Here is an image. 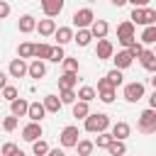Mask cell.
Segmentation results:
<instances>
[{
	"label": "cell",
	"instance_id": "1",
	"mask_svg": "<svg viewBox=\"0 0 156 156\" xmlns=\"http://www.w3.org/2000/svg\"><path fill=\"white\" fill-rule=\"evenodd\" d=\"M107 127H110V117H107L105 112H90V115L85 117V132H93V134L98 132V134H100V132H105Z\"/></svg>",
	"mask_w": 156,
	"mask_h": 156
},
{
	"label": "cell",
	"instance_id": "2",
	"mask_svg": "<svg viewBox=\"0 0 156 156\" xmlns=\"http://www.w3.org/2000/svg\"><path fill=\"white\" fill-rule=\"evenodd\" d=\"M136 127H139L141 134H154V132H156V110H151V107L144 110V112L139 115Z\"/></svg>",
	"mask_w": 156,
	"mask_h": 156
},
{
	"label": "cell",
	"instance_id": "3",
	"mask_svg": "<svg viewBox=\"0 0 156 156\" xmlns=\"http://www.w3.org/2000/svg\"><path fill=\"white\" fill-rule=\"evenodd\" d=\"M117 41H119L122 46H129L132 41H136V39H134V22H132V20H127V22H122V24L117 27Z\"/></svg>",
	"mask_w": 156,
	"mask_h": 156
},
{
	"label": "cell",
	"instance_id": "4",
	"mask_svg": "<svg viewBox=\"0 0 156 156\" xmlns=\"http://www.w3.org/2000/svg\"><path fill=\"white\" fill-rule=\"evenodd\" d=\"M129 20H132L134 24H141V27L154 24V10H151V7H134Z\"/></svg>",
	"mask_w": 156,
	"mask_h": 156
},
{
	"label": "cell",
	"instance_id": "5",
	"mask_svg": "<svg viewBox=\"0 0 156 156\" xmlns=\"http://www.w3.org/2000/svg\"><path fill=\"white\" fill-rule=\"evenodd\" d=\"M78 127L76 124H68V127H63L61 129V134H58V141H61V146H66V149H71V146H76L78 144Z\"/></svg>",
	"mask_w": 156,
	"mask_h": 156
},
{
	"label": "cell",
	"instance_id": "6",
	"mask_svg": "<svg viewBox=\"0 0 156 156\" xmlns=\"http://www.w3.org/2000/svg\"><path fill=\"white\" fill-rule=\"evenodd\" d=\"M93 20H95V15H93L90 7H83V10H76V12H73V24H76L78 29H88V27L93 24Z\"/></svg>",
	"mask_w": 156,
	"mask_h": 156
},
{
	"label": "cell",
	"instance_id": "7",
	"mask_svg": "<svg viewBox=\"0 0 156 156\" xmlns=\"http://www.w3.org/2000/svg\"><path fill=\"white\" fill-rule=\"evenodd\" d=\"M144 98V83L134 80V83H127L124 85V100L127 102H139Z\"/></svg>",
	"mask_w": 156,
	"mask_h": 156
},
{
	"label": "cell",
	"instance_id": "8",
	"mask_svg": "<svg viewBox=\"0 0 156 156\" xmlns=\"http://www.w3.org/2000/svg\"><path fill=\"white\" fill-rule=\"evenodd\" d=\"M27 68H29V66L24 63V58H20V56H17V58H12V61H10L7 73H10L12 78H24V76H27Z\"/></svg>",
	"mask_w": 156,
	"mask_h": 156
},
{
	"label": "cell",
	"instance_id": "9",
	"mask_svg": "<svg viewBox=\"0 0 156 156\" xmlns=\"http://www.w3.org/2000/svg\"><path fill=\"white\" fill-rule=\"evenodd\" d=\"M39 136H41V122H29L22 129V139L24 141H37Z\"/></svg>",
	"mask_w": 156,
	"mask_h": 156
},
{
	"label": "cell",
	"instance_id": "10",
	"mask_svg": "<svg viewBox=\"0 0 156 156\" xmlns=\"http://www.w3.org/2000/svg\"><path fill=\"white\" fill-rule=\"evenodd\" d=\"M41 10L46 17H56L63 10V0H41Z\"/></svg>",
	"mask_w": 156,
	"mask_h": 156
},
{
	"label": "cell",
	"instance_id": "11",
	"mask_svg": "<svg viewBox=\"0 0 156 156\" xmlns=\"http://www.w3.org/2000/svg\"><path fill=\"white\" fill-rule=\"evenodd\" d=\"M95 54H98V58H112V54H115L112 41H110V39H98V49H95Z\"/></svg>",
	"mask_w": 156,
	"mask_h": 156
},
{
	"label": "cell",
	"instance_id": "12",
	"mask_svg": "<svg viewBox=\"0 0 156 156\" xmlns=\"http://www.w3.org/2000/svg\"><path fill=\"white\" fill-rule=\"evenodd\" d=\"M112 61H115V68H119V71H122V68H129L134 58H132V54L124 49V51H117V54H112Z\"/></svg>",
	"mask_w": 156,
	"mask_h": 156
},
{
	"label": "cell",
	"instance_id": "13",
	"mask_svg": "<svg viewBox=\"0 0 156 156\" xmlns=\"http://www.w3.org/2000/svg\"><path fill=\"white\" fill-rule=\"evenodd\" d=\"M107 29H110V24L105 20H93V24H90V34L95 39H105L107 37Z\"/></svg>",
	"mask_w": 156,
	"mask_h": 156
},
{
	"label": "cell",
	"instance_id": "14",
	"mask_svg": "<svg viewBox=\"0 0 156 156\" xmlns=\"http://www.w3.org/2000/svg\"><path fill=\"white\" fill-rule=\"evenodd\" d=\"M44 73H46V66H44V61H39V58H34V61L29 63V68H27V76L34 78V80L44 78Z\"/></svg>",
	"mask_w": 156,
	"mask_h": 156
},
{
	"label": "cell",
	"instance_id": "15",
	"mask_svg": "<svg viewBox=\"0 0 156 156\" xmlns=\"http://www.w3.org/2000/svg\"><path fill=\"white\" fill-rule=\"evenodd\" d=\"M54 37H56V44L66 46L68 41H73V29H71V27H56Z\"/></svg>",
	"mask_w": 156,
	"mask_h": 156
},
{
	"label": "cell",
	"instance_id": "16",
	"mask_svg": "<svg viewBox=\"0 0 156 156\" xmlns=\"http://www.w3.org/2000/svg\"><path fill=\"white\" fill-rule=\"evenodd\" d=\"M44 115H46V110H44V105H41V102H29L27 117H29L32 122H41V119H44Z\"/></svg>",
	"mask_w": 156,
	"mask_h": 156
},
{
	"label": "cell",
	"instance_id": "17",
	"mask_svg": "<svg viewBox=\"0 0 156 156\" xmlns=\"http://www.w3.org/2000/svg\"><path fill=\"white\" fill-rule=\"evenodd\" d=\"M17 27H20V32H22V34H29V32H34V29H37V20H34L32 15H22V17H20V22H17Z\"/></svg>",
	"mask_w": 156,
	"mask_h": 156
},
{
	"label": "cell",
	"instance_id": "18",
	"mask_svg": "<svg viewBox=\"0 0 156 156\" xmlns=\"http://www.w3.org/2000/svg\"><path fill=\"white\" fill-rule=\"evenodd\" d=\"M37 29H39V34H41V37H51V34L56 32V22H54L51 17L39 20V22H37Z\"/></svg>",
	"mask_w": 156,
	"mask_h": 156
},
{
	"label": "cell",
	"instance_id": "19",
	"mask_svg": "<svg viewBox=\"0 0 156 156\" xmlns=\"http://www.w3.org/2000/svg\"><path fill=\"white\" fill-rule=\"evenodd\" d=\"M10 110H12V115H15V117H24V115H27V110H29V102H27L24 98H17V100H12V102H10Z\"/></svg>",
	"mask_w": 156,
	"mask_h": 156
},
{
	"label": "cell",
	"instance_id": "20",
	"mask_svg": "<svg viewBox=\"0 0 156 156\" xmlns=\"http://www.w3.org/2000/svg\"><path fill=\"white\" fill-rule=\"evenodd\" d=\"M139 61H141V66L146 68V71H151V73H156V54L154 51H141V56H139Z\"/></svg>",
	"mask_w": 156,
	"mask_h": 156
},
{
	"label": "cell",
	"instance_id": "21",
	"mask_svg": "<svg viewBox=\"0 0 156 156\" xmlns=\"http://www.w3.org/2000/svg\"><path fill=\"white\" fill-rule=\"evenodd\" d=\"M41 105H44V110H46V112H58L63 102H61V98H58V95H46V98L41 100Z\"/></svg>",
	"mask_w": 156,
	"mask_h": 156
},
{
	"label": "cell",
	"instance_id": "22",
	"mask_svg": "<svg viewBox=\"0 0 156 156\" xmlns=\"http://www.w3.org/2000/svg\"><path fill=\"white\" fill-rule=\"evenodd\" d=\"M76 83H78V73H68V71H63V76L58 78V88H61V90H66V88H76Z\"/></svg>",
	"mask_w": 156,
	"mask_h": 156
},
{
	"label": "cell",
	"instance_id": "23",
	"mask_svg": "<svg viewBox=\"0 0 156 156\" xmlns=\"http://www.w3.org/2000/svg\"><path fill=\"white\" fill-rule=\"evenodd\" d=\"M129 132H132V129H129L127 122H117V124L112 127V136H115V139H122V141L129 136Z\"/></svg>",
	"mask_w": 156,
	"mask_h": 156
},
{
	"label": "cell",
	"instance_id": "24",
	"mask_svg": "<svg viewBox=\"0 0 156 156\" xmlns=\"http://www.w3.org/2000/svg\"><path fill=\"white\" fill-rule=\"evenodd\" d=\"M107 151H110V156H124L127 154V146H124L122 139H112L110 146H107Z\"/></svg>",
	"mask_w": 156,
	"mask_h": 156
},
{
	"label": "cell",
	"instance_id": "25",
	"mask_svg": "<svg viewBox=\"0 0 156 156\" xmlns=\"http://www.w3.org/2000/svg\"><path fill=\"white\" fill-rule=\"evenodd\" d=\"M139 41H141V44H156V24H146Z\"/></svg>",
	"mask_w": 156,
	"mask_h": 156
},
{
	"label": "cell",
	"instance_id": "26",
	"mask_svg": "<svg viewBox=\"0 0 156 156\" xmlns=\"http://www.w3.org/2000/svg\"><path fill=\"white\" fill-rule=\"evenodd\" d=\"M88 115H90V107H88V102H83V100L73 102V117H78V119H85Z\"/></svg>",
	"mask_w": 156,
	"mask_h": 156
},
{
	"label": "cell",
	"instance_id": "27",
	"mask_svg": "<svg viewBox=\"0 0 156 156\" xmlns=\"http://www.w3.org/2000/svg\"><path fill=\"white\" fill-rule=\"evenodd\" d=\"M90 39H93L90 29H78V34H73V41H76L78 46H88V44H90Z\"/></svg>",
	"mask_w": 156,
	"mask_h": 156
},
{
	"label": "cell",
	"instance_id": "28",
	"mask_svg": "<svg viewBox=\"0 0 156 156\" xmlns=\"http://www.w3.org/2000/svg\"><path fill=\"white\" fill-rule=\"evenodd\" d=\"M95 98H98V90L90 88V85H83V88L78 90V100H83V102H90V100H95Z\"/></svg>",
	"mask_w": 156,
	"mask_h": 156
},
{
	"label": "cell",
	"instance_id": "29",
	"mask_svg": "<svg viewBox=\"0 0 156 156\" xmlns=\"http://www.w3.org/2000/svg\"><path fill=\"white\" fill-rule=\"evenodd\" d=\"M76 149H78V156H90V154H93V149H95V144H93V141H88V139H78Z\"/></svg>",
	"mask_w": 156,
	"mask_h": 156
},
{
	"label": "cell",
	"instance_id": "30",
	"mask_svg": "<svg viewBox=\"0 0 156 156\" xmlns=\"http://www.w3.org/2000/svg\"><path fill=\"white\" fill-rule=\"evenodd\" d=\"M49 56H51V46H49V44H34V58L44 61V58H49Z\"/></svg>",
	"mask_w": 156,
	"mask_h": 156
},
{
	"label": "cell",
	"instance_id": "31",
	"mask_svg": "<svg viewBox=\"0 0 156 156\" xmlns=\"http://www.w3.org/2000/svg\"><path fill=\"white\" fill-rule=\"evenodd\" d=\"M17 56H20V58H32V56H34V44L22 41V44H20V49H17Z\"/></svg>",
	"mask_w": 156,
	"mask_h": 156
},
{
	"label": "cell",
	"instance_id": "32",
	"mask_svg": "<svg viewBox=\"0 0 156 156\" xmlns=\"http://www.w3.org/2000/svg\"><path fill=\"white\" fill-rule=\"evenodd\" d=\"M32 151H34V156H46L49 154V144L37 139V141H32Z\"/></svg>",
	"mask_w": 156,
	"mask_h": 156
},
{
	"label": "cell",
	"instance_id": "33",
	"mask_svg": "<svg viewBox=\"0 0 156 156\" xmlns=\"http://www.w3.org/2000/svg\"><path fill=\"white\" fill-rule=\"evenodd\" d=\"M63 58H66V54H63V46H61V44L51 46V56H49V61H54V63H61Z\"/></svg>",
	"mask_w": 156,
	"mask_h": 156
},
{
	"label": "cell",
	"instance_id": "34",
	"mask_svg": "<svg viewBox=\"0 0 156 156\" xmlns=\"http://www.w3.org/2000/svg\"><path fill=\"white\" fill-rule=\"evenodd\" d=\"M105 78H107V80H110L115 88H117V85H122V80H124V76H122V71H119V68H112V71H110Z\"/></svg>",
	"mask_w": 156,
	"mask_h": 156
},
{
	"label": "cell",
	"instance_id": "35",
	"mask_svg": "<svg viewBox=\"0 0 156 156\" xmlns=\"http://www.w3.org/2000/svg\"><path fill=\"white\" fill-rule=\"evenodd\" d=\"M58 98H61V102H63V105H73L78 95L73 93V88H66V90H61V95H58Z\"/></svg>",
	"mask_w": 156,
	"mask_h": 156
},
{
	"label": "cell",
	"instance_id": "36",
	"mask_svg": "<svg viewBox=\"0 0 156 156\" xmlns=\"http://www.w3.org/2000/svg\"><path fill=\"white\" fill-rule=\"evenodd\" d=\"M127 51L132 54V58H139V56H141V51H144V44H141V41H132V44L127 46Z\"/></svg>",
	"mask_w": 156,
	"mask_h": 156
},
{
	"label": "cell",
	"instance_id": "37",
	"mask_svg": "<svg viewBox=\"0 0 156 156\" xmlns=\"http://www.w3.org/2000/svg\"><path fill=\"white\" fill-rule=\"evenodd\" d=\"M112 139H115L112 134H107V132H100V134H98V139H95V144H98V146H102V149H107Z\"/></svg>",
	"mask_w": 156,
	"mask_h": 156
},
{
	"label": "cell",
	"instance_id": "38",
	"mask_svg": "<svg viewBox=\"0 0 156 156\" xmlns=\"http://www.w3.org/2000/svg\"><path fill=\"white\" fill-rule=\"evenodd\" d=\"M61 63H63V71H68V73H78V58H63Z\"/></svg>",
	"mask_w": 156,
	"mask_h": 156
},
{
	"label": "cell",
	"instance_id": "39",
	"mask_svg": "<svg viewBox=\"0 0 156 156\" xmlns=\"http://www.w3.org/2000/svg\"><path fill=\"white\" fill-rule=\"evenodd\" d=\"M98 98L102 102H112L115 100V88H105V90H98Z\"/></svg>",
	"mask_w": 156,
	"mask_h": 156
},
{
	"label": "cell",
	"instance_id": "40",
	"mask_svg": "<svg viewBox=\"0 0 156 156\" xmlns=\"http://www.w3.org/2000/svg\"><path fill=\"white\" fill-rule=\"evenodd\" d=\"M17 122H20V119H17L15 115L5 117V119H2V127H5V132H15V129H17Z\"/></svg>",
	"mask_w": 156,
	"mask_h": 156
},
{
	"label": "cell",
	"instance_id": "41",
	"mask_svg": "<svg viewBox=\"0 0 156 156\" xmlns=\"http://www.w3.org/2000/svg\"><path fill=\"white\" fill-rule=\"evenodd\" d=\"M2 98L10 100V102L17 100V88H15V85H5V88H2Z\"/></svg>",
	"mask_w": 156,
	"mask_h": 156
},
{
	"label": "cell",
	"instance_id": "42",
	"mask_svg": "<svg viewBox=\"0 0 156 156\" xmlns=\"http://www.w3.org/2000/svg\"><path fill=\"white\" fill-rule=\"evenodd\" d=\"M15 151H17V146H15V144H12V141H7V144H5V146H2V149H0V154H2V156H12V154H15Z\"/></svg>",
	"mask_w": 156,
	"mask_h": 156
},
{
	"label": "cell",
	"instance_id": "43",
	"mask_svg": "<svg viewBox=\"0 0 156 156\" xmlns=\"http://www.w3.org/2000/svg\"><path fill=\"white\" fill-rule=\"evenodd\" d=\"M7 15H10V5H7L5 0H0V20H5Z\"/></svg>",
	"mask_w": 156,
	"mask_h": 156
},
{
	"label": "cell",
	"instance_id": "44",
	"mask_svg": "<svg viewBox=\"0 0 156 156\" xmlns=\"http://www.w3.org/2000/svg\"><path fill=\"white\" fill-rule=\"evenodd\" d=\"M105 88H115V85H112L107 78H100V80H98V90H105Z\"/></svg>",
	"mask_w": 156,
	"mask_h": 156
},
{
	"label": "cell",
	"instance_id": "45",
	"mask_svg": "<svg viewBox=\"0 0 156 156\" xmlns=\"http://www.w3.org/2000/svg\"><path fill=\"white\" fill-rule=\"evenodd\" d=\"M149 107L156 110V88H154V93H151V98H149Z\"/></svg>",
	"mask_w": 156,
	"mask_h": 156
},
{
	"label": "cell",
	"instance_id": "46",
	"mask_svg": "<svg viewBox=\"0 0 156 156\" xmlns=\"http://www.w3.org/2000/svg\"><path fill=\"white\" fill-rule=\"evenodd\" d=\"M127 2H132L134 7H146V2H149V0H127Z\"/></svg>",
	"mask_w": 156,
	"mask_h": 156
},
{
	"label": "cell",
	"instance_id": "47",
	"mask_svg": "<svg viewBox=\"0 0 156 156\" xmlns=\"http://www.w3.org/2000/svg\"><path fill=\"white\" fill-rule=\"evenodd\" d=\"M46 156H66V154H63L61 149H49V154H46Z\"/></svg>",
	"mask_w": 156,
	"mask_h": 156
},
{
	"label": "cell",
	"instance_id": "48",
	"mask_svg": "<svg viewBox=\"0 0 156 156\" xmlns=\"http://www.w3.org/2000/svg\"><path fill=\"white\" fill-rule=\"evenodd\" d=\"M5 85H7V76L0 71V88H5Z\"/></svg>",
	"mask_w": 156,
	"mask_h": 156
},
{
	"label": "cell",
	"instance_id": "49",
	"mask_svg": "<svg viewBox=\"0 0 156 156\" xmlns=\"http://www.w3.org/2000/svg\"><path fill=\"white\" fill-rule=\"evenodd\" d=\"M115 7H122V5H127V0H110Z\"/></svg>",
	"mask_w": 156,
	"mask_h": 156
},
{
	"label": "cell",
	"instance_id": "50",
	"mask_svg": "<svg viewBox=\"0 0 156 156\" xmlns=\"http://www.w3.org/2000/svg\"><path fill=\"white\" fill-rule=\"evenodd\" d=\"M12 156H24V151H20V149H17V151H15Z\"/></svg>",
	"mask_w": 156,
	"mask_h": 156
},
{
	"label": "cell",
	"instance_id": "51",
	"mask_svg": "<svg viewBox=\"0 0 156 156\" xmlns=\"http://www.w3.org/2000/svg\"><path fill=\"white\" fill-rule=\"evenodd\" d=\"M151 85H154V88H156V73H154V76H151Z\"/></svg>",
	"mask_w": 156,
	"mask_h": 156
},
{
	"label": "cell",
	"instance_id": "52",
	"mask_svg": "<svg viewBox=\"0 0 156 156\" xmlns=\"http://www.w3.org/2000/svg\"><path fill=\"white\" fill-rule=\"evenodd\" d=\"M154 24H156V10H154Z\"/></svg>",
	"mask_w": 156,
	"mask_h": 156
},
{
	"label": "cell",
	"instance_id": "53",
	"mask_svg": "<svg viewBox=\"0 0 156 156\" xmlns=\"http://www.w3.org/2000/svg\"><path fill=\"white\" fill-rule=\"evenodd\" d=\"M88 2H95V0H88Z\"/></svg>",
	"mask_w": 156,
	"mask_h": 156
},
{
	"label": "cell",
	"instance_id": "54",
	"mask_svg": "<svg viewBox=\"0 0 156 156\" xmlns=\"http://www.w3.org/2000/svg\"><path fill=\"white\" fill-rule=\"evenodd\" d=\"M154 54H156V51H154Z\"/></svg>",
	"mask_w": 156,
	"mask_h": 156
},
{
	"label": "cell",
	"instance_id": "55",
	"mask_svg": "<svg viewBox=\"0 0 156 156\" xmlns=\"http://www.w3.org/2000/svg\"><path fill=\"white\" fill-rule=\"evenodd\" d=\"M0 156H2V154H0Z\"/></svg>",
	"mask_w": 156,
	"mask_h": 156
}]
</instances>
